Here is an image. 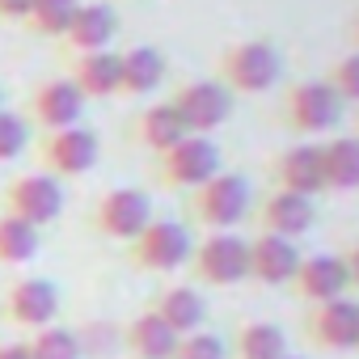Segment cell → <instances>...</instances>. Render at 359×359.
I'll return each instance as SVG.
<instances>
[{
	"instance_id": "obj_22",
	"label": "cell",
	"mask_w": 359,
	"mask_h": 359,
	"mask_svg": "<svg viewBox=\"0 0 359 359\" xmlns=\"http://www.w3.org/2000/svg\"><path fill=\"white\" fill-rule=\"evenodd\" d=\"M191 131H187V123L177 118V110H173V102H156V106H148V110H140V118H135V140L148 148V152H169L177 140H187Z\"/></svg>"
},
{
	"instance_id": "obj_4",
	"label": "cell",
	"mask_w": 359,
	"mask_h": 359,
	"mask_svg": "<svg viewBox=\"0 0 359 359\" xmlns=\"http://www.w3.org/2000/svg\"><path fill=\"white\" fill-rule=\"evenodd\" d=\"M191 266H195V279L212 287H233L250 279V241L237 233H208L191 250Z\"/></svg>"
},
{
	"instance_id": "obj_10",
	"label": "cell",
	"mask_w": 359,
	"mask_h": 359,
	"mask_svg": "<svg viewBox=\"0 0 359 359\" xmlns=\"http://www.w3.org/2000/svg\"><path fill=\"white\" fill-rule=\"evenodd\" d=\"M97 156H102V140H97V131H89L81 123L51 131L43 140V161H47L51 177H81L97 165Z\"/></svg>"
},
{
	"instance_id": "obj_3",
	"label": "cell",
	"mask_w": 359,
	"mask_h": 359,
	"mask_svg": "<svg viewBox=\"0 0 359 359\" xmlns=\"http://www.w3.org/2000/svg\"><path fill=\"white\" fill-rule=\"evenodd\" d=\"M156 173L165 187H177V191H195L203 187L208 177L220 173V148L212 135H187L177 140L169 152L156 156Z\"/></svg>"
},
{
	"instance_id": "obj_17",
	"label": "cell",
	"mask_w": 359,
	"mask_h": 359,
	"mask_svg": "<svg viewBox=\"0 0 359 359\" xmlns=\"http://www.w3.org/2000/svg\"><path fill=\"white\" fill-rule=\"evenodd\" d=\"M258 224H262V233H275V237L296 241V237H304V233L317 224V208H313V199H304V195L271 191V195L262 199V208H258Z\"/></svg>"
},
{
	"instance_id": "obj_37",
	"label": "cell",
	"mask_w": 359,
	"mask_h": 359,
	"mask_svg": "<svg viewBox=\"0 0 359 359\" xmlns=\"http://www.w3.org/2000/svg\"><path fill=\"white\" fill-rule=\"evenodd\" d=\"M283 359H300V355H283Z\"/></svg>"
},
{
	"instance_id": "obj_16",
	"label": "cell",
	"mask_w": 359,
	"mask_h": 359,
	"mask_svg": "<svg viewBox=\"0 0 359 359\" xmlns=\"http://www.w3.org/2000/svg\"><path fill=\"white\" fill-rule=\"evenodd\" d=\"M275 182L279 191L317 199L325 191V173H321V144H292L275 161Z\"/></svg>"
},
{
	"instance_id": "obj_13",
	"label": "cell",
	"mask_w": 359,
	"mask_h": 359,
	"mask_svg": "<svg viewBox=\"0 0 359 359\" xmlns=\"http://www.w3.org/2000/svg\"><path fill=\"white\" fill-rule=\"evenodd\" d=\"M300 300H313V304H325V300H338L351 292V275H346V262L342 254H313V258H300L292 283H287Z\"/></svg>"
},
{
	"instance_id": "obj_8",
	"label": "cell",
	"mask_w": 359,
	"mask_h": 359,
	"mask_svg": "<svg viewBox=\"0 0 359 359\" xmlns=\"http://www.w3.org/2000/svg\"><path fill=\"white\" fill-rule=\"evenodd\" d=\"M169 102H173L177 118L187 123L191 135H212V131H220V127L229 123V114H233V93H229L220 81H187Z\"/></svg>"
},
{
	"instance_id": "obj_5",
	"label": "cell",
	"mask_w": 359,
	"mask_h": 359,
	"mask_svg": "<svg viewBox=\"0 0 359 359\" xmlns=\"http://www.w3.org/2000/svg\"><path fill=\"white\" fill-rule=\"evenodd\" d=\"M342 97L330 89V81H300L283 93V118L300 135H321L342 118Z\"/></svg>"
},
{
	"instance_id": "obj_36",
	"label": "cell",
	"mask_w": 359,
	"mask_h": 359,
	"mask_svg": "<svg viewBox=\"0 0 359 359\" xmlns=\"http://www.w3.org/2000/svg\"><path fill=\"white\" fill-rule=\"evenodd\" d=\"M0 110H5V89H0Z\"/></svg>"
},
{
	"instance_id": "obj_6",
	"label": "cell",
	"mask_w": 359,
	"mask_h": 359,
	"mask_svg": "<svg viewBox=\"0 0 359 359\" xmlns=\"http://www.w3.org/2000/svg\"><path fill=\"white\" fill-rule=\"evenodd\" d=\"M152 224V199L140 187H114L97 199L93 208V229L110 241H135Z\"/></svg>"
},
{
	"instance_id": "obj_33",
	"label": "cell",
	"mask_w": 359,
	"mask_h": 359,
	"mask_svg": "<svg viewBox=\"0 0 359 359\" xmlns=\"http://www.w3.org/2000/svg\"><path fill=\"white\" fill-rule=\"evenodd\" d=\"M342 262H346V275H351V287H359V245H351V250L342 254Z\"/></svg>"
},
{
	"instance_id": "obj_35",
	"label": "cell",
	"mask_w": 359,
	"mask_h": 359,
	"mask_svg": "<svg viewBox=\"0 0 359 359\" xmlns=\"http://www.w3.org/2000/svg\"><path fill=\"white\" fill-rule=\"evenodd\" d=\"M351 39H355V43H359V18H355V26H351Z\"/></svg>"
},
{
	"instance_id": "obj_38",
	"label": "cell",
	"mask_w": 359,
	"mask_h": 359,
	"mask_svg": "<svg viewBox=\"0 0 359 359\" xmlns=\"http://www.w3.org/2000/svg\"><path fill=\"white\" fill-rule=\"evenodd\" d=\"M355 127H359V118H355ZM355 135H359V131H355Z\"/></svg>"
},
{
	"instance_id": "obj_26",
	"label": "cell",
	"mask_w": 359,
	"mask_h": 359,
	"mask_svg": "<svg viewBox=\"0 0 359 359\" xmlns=\"http://www.w3.org/2000/svg\"><path fill=\"white\" fill-rule=\"evenodd\" d=\"M43 250V229L18 220V216H0V266H22Z\"/></svg>"
},
{
	"instance_id": "obj_1",
	"label": "cell",
	"mask_w": 359,
	"mask_h": 359,
	"mask_svg": "<svg viewBox=\"0 0 359 359\" xmlns=\"http://www.w3.org/2000/svg\"><path fill=\"white\" fill-rule=\"evenodd\" d=\"M254 208V191L241 173L220 169L216 177H208L203 187L191 191V216L208 229V233H233Z\"/></svg>"
},
{
	"instance_id": "obj_30",
	"label": "cell",
	"mask_w": 359,
	"mask_h": 359,
	"mask_svg": "<svg viewBox=\"0 0 359 359\" xmlns=\"http://www.w3.org/2000/svg\"><path fill=\"white\" fill-rule=\"evenodd\" d=\"M26 144H30V127H26V118L13 114V110H0V161L22 156Z\"/></svg>"
},
{
	"instance_id": "obj_11",
	"label": "cell",
	"mask_w": 359,
	"mask_h": 359,
	"mask_svg": "<svg viewBox=\"0 0 359 359\" xmlns=\"http://www.w3.org/2000/svg\"><path fill=\"white\" fill-rule=\"evenodd\" d=\"M304 334H309L313 346H325V351H355V346H359V300L338 296V300L313 304V313H309V321H304Z\"/></svg>"
},
{
	"instance_id": "obj_32",
	"label": "cell",
	"mask_w": 359,
	"mask_h": 359,
	"mask_svg": "<svg viewBox=\"0 0 359 359\" xmlns=\"http://www.w3.org/2000/svg\"><path fill=\"white\" fill-rule=\"evenodd\" d=\"M34 9V0H0V18H9V22H26Z\"/></svg>"
},
{
	"instance_id": "obj_19",
	"label": "cell",
	"mask_w": 359,
	"mask_h": 359,
	"mask_svg": "<svg viewBox=\"0 0 359 359\" xmlns=\"http://www.w3.org/2000/svg\"><path fill=\"white\" fill-rule=\"evenodd\" d=\"M165 72H169V64H165V55L156 47H148V43L131 47V51L118 55V93L144 97V93H152L165 81Z\"/></svg>"
},
{
	"instance_id": "obj_2",
	"label": "cell",
	"mask_w": 359,
	"mask_h": 359,
	"mask_svg": "<svg viewBox=\"0 0 359 359\" xmlns=\"http://www.w3.org/2000/svg\"><path fill=\"white\" fill-rule=\"evenodd\" d=\"M283 76V55L275 43L266 39H245V43H233L224 55H220V85L237 97V93H266L271 85H279Z\"/></svg>"
},
{
	"instance_id": "obj_25",
	"label": "cell",
	"mask_w": 359,
	"mask_h": 359,
	"mask_svg": "<svg viewBox=\"0 0 359 359\" xmlns=\"http://www.w3.org/2000/svg\"><path fill=\"white\" fill-rule=\"evenodd\" d=\"M237 359H283L287 355V334L271 321H245L237 325Z\"/></svg>"
},
{
	"instance_id": "obj_21",
	"label": "cell",
	"mask_w": 359,
	"mask_h": 359,
	"mask_svg": "<svg viewBox=\"0 0 359 359\" xmlns=\"http://www.w3.org/2000/svg\"><path fill=\"white\" fill-rule=\"evenodd\" d=\"M123 342H127V351H131L135 359H173V351H177V334H173L152 309H144L140 317H131Z\"/></svg>"
},
{
	"instance_id": "obj_20",
	"label": "cell",
	"mask_w": 359,
	"mask_h": 359,
	"mask_svg": "<svg viewBox=\"0 0 359 359\" xmlns=\"http://www.w3.org/2000/svg\"><path fill=\"white\" fill-rule=\"evenodd\" d=\"M152 313H156L177 338H182V334L203 330V321H208V300H203L195 287H165V292L156 296Z\"/></svg>"
},
{
	"instance_id": "obj_12",
	"label": "cell",
	"mask_w": 359,
	"mask_h": 359,
	"mask_svg": "<svg viewBox=\"0 0 359 359\" xmlns=\"http://www.w3.org/2000/svg\"><path fill=\"white\" fill-rule=\"evenodd\" d=\"M5 317L22 330H43V325H55L60 317V287L51 279H18L5 296Z\"/></svg>"
},
{
	"instance_id": "obj_15",
	"label": "cell",
	"mask_w": 359,
	"mask_h": 359,
	"mask_svg": "<svg viewBox=\"0 0 359 359\" xmlns=\"http://www.w3.org/2000/svg\"><path fill=\"white\" fill-rule=\"evenodd\" d=\"M300 258L304 254L296 250V241L275 237V233H258L250 241V279H258L266 287H287L296 266H300Z\"/></svg>"
},
{
	"instance_id": "obj_29",
	"label": "cell",
	"mask_w": 359,
	"mask_h": 359,
	"mask_svg": "<svg viewBox=\"0 0 359 359\" xmlns=\"http://www.w3.org/2000/svg\"><path fill=\"white\" fill-rule=\"evenodd\" d=\"M173 359H229V346H224L220 334H212V330H195V334H182V338H177Z\"/></svg>"
},
{
	"instance_id": "obj_34",
	"label": "cell",
	"mask_w": 359,
	"mask_h": 359,
	"mask_svg": "<svg viewBox=\"0 0 359 359\" xmlns=\"http://www.w3.org/2000/svg\"><path fill=\"white\" fill-rule=\"evenodd\" d=\"M0 359H30L26 342H0Z\"/></svg>"
},
{
	"instance_id": "obj_7",
	"label": "cell",
	"mask_w": 359,
	"mask_h": 359,
	"mask_svg": "<svg viewBox=\"0 0 359 359\" xmlns=\"http://www.w3.org/2000/svg\"><path fill=\"white\" fill-rule=\"evenodd\" d=\"M191 233L187 224H177V220H152L135 241H131V262L140 271H156V275H169L177 266H187L191 262Z\"/></svg>"
},
{
	"instance_id": "obj_28",
	"label": "cell",
	"mask_w": 359,
	"mask_h": 359,
	"mask_svg": "<svg viewBox=\"0 0 359 359\" xmlns=\"http://www.w3.org/2000/svg\"><path fill=\"white\" fill-rule=\"evenodd\" d=\"M81 9V0H34V9L26 18V26L39 34V39H64L72 18Z\"/></svg>"
},
{
	"instance_id": "obj_23",
	"label": "cell",
	"mask_w": 359,
	"mask_h": 359,
	"mask_svg": "<svg viewBox=\"0 0 359 359\" xmlns=\"http://www.w3.org/2000/svg\"><path fill=\"white\" fill-rule=\"evenodd\" d=\"M68 81L81 89V97H114V93H118V55H114V51L76 55Z\"/></svg>"
},
{
	"instance_id": "obj_14",
	"label": "cell",
	"mask_w": 359,
	"mask_h": 359,
	"mask_svg": "<svg viewBox=\"0 0 359 359\" xmlns=\"http://www.w3.org/2000/svg\"><path fill=\"white\" fill-rule=\"evenodd\" d=\"M30 114L39 118V127L51 131H64V127H76L81 114H85V97L81 89L68 81V76H55V81H43L30 97Z\"/></svg>"
},
{
	"instance_id": "obj_24",
	"label": "cell",
	"mask_w": 359,
	"mask_h": 359,
	"mask_svg": "<svg viewBox=\"0 0 359 359\" xmlns=\"http://www.w3.org/2000/svg\"><path fill=\"white\" fill-rule=\"evenodd\" d=\"M325 191H359V135H338L321 144Z\"/></svg>"
},
{
	"instance_id": "obj_31",
	"label": "cell",
	"mask_w": 359,
	"mask_h": 359,
	"mask_svg": "<svg viewBox=\"0 0 359 359\" xmlns=\"http://www.w3.org/2000/svg\"><path fill=\"white\" fill-rule=\"evenodd\" d=\"M330 89L342 97V106H346V102L359 106V51L342 55V60L330 68Z\"/></svg>"
},
{
	"instance_id": "obj_9",
	"label": "cell",
	"mask_w": 359,
	"mask_h": 359,
	"mask_svg": "<svg viewBox=\"0 0 359 359\" xmlns=\"http://www.w3.org/2000/svg\"><path fill=\"white\" fill-rule=\"evenodd\" d=\"M5 212L18 216V220H26V224H34V229H47L64 212V187H60V177H51V173H26V177H18V182H9Z\"/></svg>"
},
{
	"instance_id": "obj_18",
	"label": "cell",
	"mask_w": 359,
	"mask_h": 359,
	"mask_svg": "<svg viewBox=\"0 0 359 359\" xmlns=\"http://www.w3.org/2000/svg\"><path fill=\"white\" fill-rule=\"evenodd\" d=\"M114 34H118V18H114L110 5H81L72 26H68V34H64V43L72 51L89 55V51H110Z\"/></svg>"
},
{
	"instance_id": "obj_27",
	"label": "cell",
	"mask_w": 359,
	"mask_h": 359,
	"mask_svg": "<svg viewBox=\"0 0 359 359\" xmlns=\"http://www.w3.org/2000/svg\"><path fill=\"white\" fill-rule=\"evenodd\" d=\"M26 346H30V359H85L81 334L68 325H43L26 338Z\"/></svg>"
}]
</instances>
